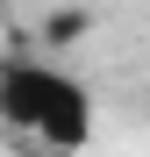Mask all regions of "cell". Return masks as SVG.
Masks as SVG:
<instances>
[{
	"label": "cell",
	"instance_id": "cell-1",
	"mask_svg": "<svg viewBox=\"0 0 150 157\" xmlns=\"http://www.w3.org/2000/svg\"><path fill=\"white\" fill-rule=\"evenodd\" d=\"M0 121H7V128H29V136L50 143V150H86L93 100H86L79 78H64L57 64L7 57V64H0Z\"/></svg>",
	"mask_w": 150,
	"mask_h": 157
},
{
	"label": "cell",
	"instance_id": "cell-2",
	"mask_svg": "<svg viewBox=\"0 0 150 157\" xmlns=\"http://www.w3.org/2000/svg\"><path fill=\"white\" fill-rule=\"evenodd\" d=\"M43 36H50V43H79V36H86V7H57V14L43 21Z\"/></svg>",
	"mask_w": 150,
	"mask_h": 157
}]
</instances>
